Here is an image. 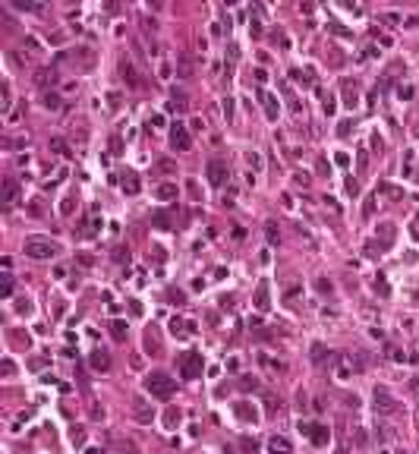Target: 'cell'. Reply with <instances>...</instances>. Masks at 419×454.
Wrapping results in <instances>:
<instances>
[{
    "label": "cell",
    "mask_w": 419,
    "mask_h": 454,
    "mask_svg": "<svg viewBox=\"0 0 419 454\" xmlns=\"http://www.w3.org/2000/svg\"><path fill=\"white\" fill-rule=\"evenodd\" d=\"M202 353H186L183 363H180V376L183 378H199L202 376Z\"/></svg>",
    "instance_id": "5"
},
{
    "label": "cell",
    "mask_w": 419,
    "mask_h": 454,
    "mask_svg": "<svg viewBox=\"0 0 419 454\" xmlns=\"http://www.w3.org/2000/svg\"><path fill=\"white\" fill-rule=\"evenodd\" d=\"M54 76H57V73H54V70H38V76H35V82H38V85H48V79H51V82H54Z\"/></svg>",
    "instance_id": "23"
},
{
    "label": "cell",
    "mask_w": 419,
    "mask_h": 454,
    "mask_svg": "<svg viewBox=\"0 0 419 454\" xmlns=\"http://www.w3.org/2000/svg\"><path fill=\"white\" fill-rule=\"evenodd\" d=\"M110 155H123V139H120V136L110 139Z\"/></svg>",
    "instance_id": "27"
},
{
    "label": "cell",
    "mask_w": 419,
    "mask_h": 454,
    "mask_svg": "<svg viewBox=\"0 0 419 454\" xmlns=\"http://www.w3.org/2000/svg\"><path fill=\"white\" fill-rule=\"evenodd\" d=\"M365 442H369V435H365V429H356V445H359V448H363Z\"/></svg>",
    "instance_id": "35"
},
{
    "label": "cell",
    "mask_w": 419,
    "mask_h": 454,
    "mask_svg": "<svg viewBox=\"0 0 419 454\" xmlns=\"http://www.w3.org/2000/svg\"><path fill=\"white\" fill-rule=\"evenodd\" d=\"M120 73H123V79L132 85V89H139V85H142V79H139V73H136V66H132V60H129V57L120 60Z\"/></svg>",
    "instance_id": "8"
},
{
    "label": "cell",
    "mask_w": 419,
    "mask_h": 454,
    "mask_svg": "<svg viewBox=\"0 0 419 454\" xmlns=\"http://www.w3.org/2000/svg\"><path fill=\"white\" fill-rule=\"evenodd\" d=\"M22 252L29 259H54L57 252H60V243L44 240V237H29V240H25V246H22Z\"/></svg>",
    "instance_id": "2"
},
{
    "label": "cell",
    "mask_w": 419,
    "mask_h": 454,
    "mask_svg": "<svg viewBox=\"0 0 419 454\" xmlns=\"http://www.w3.org/2000/svg\"><path fill=\"white\" fill-rule=\"evenodd\" d=\"M186 104H189L186 92H174V98H170V108H174V111H186Z\"/></svg>",
    "instance_id": "20"
},
{
    "label": "cell",
    "mask_w": 419,
    "mask_h": 454,
    "mask_svg": "<svg viewBox=\"0 0 419 454\" xmlns=\"http://www.w3.org/2000/svg\"><path fill=\"white\" fill-rule=\"evenodd\" d=\"M51 151H57V155H66V142H63V139H51Z\"/></svg>",
    "instance_id": "28"
},
{
    "label": "cell",
    "mask_w": 419,
    "mask_h": 454,
    "mask_svg": "<svg viewBox=\"0 0 419 454\" xmlns=\"http://www.w3.org/2000/svg\"><path fill=\"white\" fill-rule=\"evenodd\" d=\"M293 183H296V186H306V183H309V177H306V173H296Z\"/></svg>",
    "instance_id": "40"
},
{
    "label": "cell",
    "mask_w": 419,
    "mask_h": 454,
    "mask_svg": "<svg viewBox=\"0 0 419 454\" xmlns=\"http://www.w3.org/2000/svg\"><path fill=\"white\" fill-rule=\"evenodd\" d=\"M155 196L161 199V202H170V199H177V186H174V183H161V186L155 189Z\"/></svg>",
    "instance_id": "14"
},
{
    "label": "cell",
    "mask_w": 419,
    "mask_h": 454,
    "mask_svg": "<svg viewBox=\"0 0 419 454\" xmlns=\"http://www.w3.org/2000/svg\"><path fill=\"white\" fill-rule=\"evenodd\" d=\"M3 297H13V275H3Z\"/></svg>",
    "instance_id": "30"
},
{
    "label": "cell",
    "mask_w": 419,
    "mask_h": 454,
    "mask_svg": "<svg viewBox=\"0 0 419 454\" xmlns=\"http://www.w3.org/2000/svg\"><path fill=\"white\" fill-rule=\"evenodd\" d=\"M139 186H142V183H139V177H136V173H123V192L136 196V192H139Z\"/></svg>",
    "instance_id": "15"
},
{
    "label": "cell",
    "mask_w": 419,
    "mask_h": 454,
    "mask_svg": "<svg viewBox=\"0 0 419 454\" xmlns=\"http://www.w3.org/2000/svg\"><path fill=\"white\" fill-rule=\"evenodd\" d=\"M281 410V400H274V397H268V413H277Z\"/></svg>",
    "instance_id": "37"
},
{
    "label": "cell",
    "mask_w": 419,
    "mask_h": 454,
    "mask_svg": "<svg viewBox=\"0 0 419 454\" xmlns=\"http://www.w3.org/2000/svg\"><path fill=\"white\" fill-rule=\"evenodd\" d=\"M44 108H48V111H57V108H60V95L48 92V95H44Z\"/></svg>",
    "instance_id": "24"
},
{
    "label": "cell",
    "mask_w": 419,
    "mask_h": 454,
    "mask_svg": "<svg viewBox=\"0 0 419 454\" xmlns=\"http://www.w3.org/2000/svg\"><path fill=\"white\" fill-rule=\"evenodd\" d=\"M91 366H95L98 372H108L110 369V357L104 350H95V353H91Z\"/></svg>",
    "instance_id": "12"
},
{
    "label": "cell",
    "mask_w": 419,
    "mask_h": 454,
    "mask_svg": "<svg viewBox=\"0 0 419 454\" xmlns=\"http://www.w3.org/2000/svg\"><path fill=\"white\" fill-rule=\"evenodd\" d=\"M391 237H394V227H391V224H382V240H384V246L391 243Z\"/></svg>",
    "instance_id": "29"
},
{
    "label": "cell",
    "mask_w": 419,
    "mask_h": 454,
    "mask_svg": "<svg viewBox=\"0 0 419 454\" xmlns=\"http://www.w3.org/2000/svg\"><path fill=\"white\" fill-rule=\"evenodd\" d=\"M413 170V151H407V158H403V177Z\"/></svg>",
    "instance_id": "33"
},
{
    "label": "cell",
    "mask_w": 419,
    "mask_h": 454,
    "mask_svg": "<svg viewBox=\"0 0 419 454\" xmlns=\"http://www.w3.org/2000/svg\"><path fill=\"white\" fill-rule=\"evenodd\" d=\"M145 347H148V350L155 353V357L161 353V338H158V331H155V328H151L148 335H145Z\"/></svg>",
    "instance_id": "16"
},
{
    "label": "cell",
    "mask_w": 419,
    "mask_h": 454,
    "mask_svg": "<svg viewBox=\"0 0 419 454\" xmlns=\"http://www.w3.org/2000/svg\"><path fill=\"white\" fill-rule=\"evenodd\" d=\"M132 416L139 419V423H151V419H155V410H151L148 404H145V400H132Z\"/></svg>",
    "instance_id": "10"
},
{
    "label": "cell",
    "mask_w": 419,
    "mask_h": 454,
    "mask_svg": "<svg viewBox=\"0 0 419 454\" xmlns=\"http://www.w3.org/2000/svg\"><path fill=\"white\" fill-rule=\"evenodd\" d=\"M189 145H192L189 126L174 123V130H170V149H174V151H189Z\"/></svg>",
    "instance_id": "4"
},
{
    "label": "cell",
    "mask_w": 419,
    "mask_h": 454,
    "mask_svg": "<svg viewBox=\"0 0 419 454\" xmlns=\"http://www.w3.org/2000/svg\"><path fill=\"white\" fill-rule=\"evenodd\" d=\"M372 400H375V410H378V413H388V416H391V413H397V400L391 397L384 388H375Z\"/></svg>",
    "instance_id": "7"
},
{
    "label": "cell",
    "mask_w": 419,
    "mask_h": 454,
    "mask_svg": "<svg viewBox=\"0 0 419 454\" xmlns=\"http://www.w3.org/2000/svg\"><path fill=\"white\" fill-rule=\"evenodd\" d=\"M262 101H265V114H268V117L274 120V117H277V98L265 92V95H262Z\"/></svg>",
    "instance_id": "18"
},
{
    "label": "cell",
    "mask_w": 419,
    "mask_h": 454,
    "mask_svg": "<svg viewBox=\"0 0 419 454\" xmlns=\"http://www.w3.org/2000/svg\"><path fill=\"white\" fill-rule=\"evenodd\" d=\"M170 331H174V335H177V338H183V335H189V328H186V322H183V319H177V316H174V319H170Z\"/></svg>",
    "instance_id": "22"
},
{
    "label": "cell",
    "mask_w": 419,
    "mask_h": 454,
    "mask_svg": "<svg viewBox=\"0 0 419 454\" xmlns=\"http://www.w3.org/2000/svg\"><path fill=\"white\" fill-rule=\"evenodd\" d=\"M227 177H230V170H227V161H208V183L211 186H224L227 183Z\"/></svg>",
    "instance_id": "6"
},
{
    "label": "cell",
    "mask_w": 419,
    "mask_h": 454,
    "mask_svg": "<svg viewBox=\"0 0 419 454\" xmlns=\"http://www.w3.org/2000/svg\"><path fill=\"white\" fill-rule=\"evenodd\" d=\"M312 350H315V353H312V357H315L318 363H322V359H325V347H322V344H315V347H312Z\"/></svg>",
    "instance_id": "36"
},
{
    "label": "cell",
    "mask_w": 419,
    "mask_h": 454,
    "mask_svg": "<svg viewBox=\"0 0 419 454\" xmlns=\"http://www.w3.org/2000/svg\"><path fill=\"white\" fill-rule=\"evenodd\" d=\"M347 366H350L353 372H363V369H365V357H363V353H350V357H347Z\"/></svg>",
    "instance_id": "19"
},
{
    "label": "cell",
    "mask_w": 419,
    "mask_h": 454,
    "mask_svg": "<svg viewBox=\"0 0 419 454\" xmlns=\"http://www.w3.org/2000/svg\"><path fill=\"white\" fill-rule=\"evenodd\" d=\"M177 419H180V410H170V413H167V423H170V426H174V423H177Z\"/></svg>",
    "instance_id": "41"
},
{
    "label": "cell",
    "mask_w": 419,
    "mask_h": 454,
    "mask_svg": "<svg viewBox=\"0 0 419 454\" xmlns=\"http://www.w3.org/2000/svg\"><path fill=\"white\" fill-rule=\"evenodd\" d=\"M344 95H347V108H356V85L353 82H344Z\"/></svg>",
    "instance_id": "21"
},
{
    "label": "cell",
    "mask_w": 419,
    "mask_h": 454,
    "mask_svg": "<svg viewBox=\"0 0 419 454\" xmlns=\"http://www.w3.org/2000/svg\"><path fill=\"white\" fill-rule=\"evenodd\" d=\"M145 391H148L151 397H158V400H170L174 391H177V378L167 376V372H151V376L145 378Z\"/></svg>",
    "instance_id": "1"
},
{
    "label": "cell",
    "mask_w": 419,
    "mask_h": 454,
    "mask_svg": "<svg viewBox=\"0 0 419 454\" xmlns=\"http://www.w3.org/2000/svg\"><path fill=\"white\" fill-rule=\"evenodd\" d=\"M110 338H114V340H126V322L114 319V322H110Z\"/></svg>",
    "instance_id": "17"
},
{
    "label": "cell",
    "mask_w": 419,
    "mask_h": 454,
    "mask_svg": "<svg viewBox=\"0 0 419 454\" xmlns=\"http://www.w3.org/2000/svg\"><path fill=\"white\" fill-rule=\"evenodd\" d=\"M255 306H258V309H268V306H271L268 303V281H262L255 287Z\"/></svg>",
    "instance_id": "13"
},
{
    "label": "cell",
    "mask_w": 419,
    "mask_h": 454,
    "mask_svg": "<svg viewBox=\"0 0 419 454\" xmlns=\"http://www.w3.org/2000/svg\"><path fill=\"white\" fill-rule=\"evenodd\" d=\"M299 432H303V435H309L312 445H318V448H325V445L331 442L328 426H322V423H299Z\"/></svg>",
    "instance_id": "3"
},
{
    "label": "cell",
    "mask_w": 419,
    "mask_h": 454,
    "mask_svg": "<svg viewBox=\"0 0 419 454\" xmlns=\"http://www.w3.org/2000/svg\"><path fill=\"white\" fill-rule=\"evenodd\" d=\"M151 221H155L158 227H170V215H167V211H158V215L151 218Z\"/></svg>",
    "instance_id": "26"
},
{
    "label": "cell",
    "mask_w": 419,
    "mask_h": 454,
    "mask_svg": "<svg viewBox=\"0 0 419 454\" xmlns=\"http://www.w3.org/2000/svg\"><path fill=\"white\" fill-rule=\"evenodd\" d=\"M274 227H277L274 221H268V224H265V233H268V240H271V243L277 240V230H274Z\"/></svg>",
    "instance_id": "32"
},
{
    "label": "cell",
    "mask_w": 419,
    "mask_h": 454,
    "mask_svg": "<svg viewBox=\"0 0 419 454\" xmlns=\"http://www.w3.org/2000/svg\"><path fill=\"white\" fill-rule=\"evenodd\" d=\"M114 259H117V262H123V259L129 262V249H123V246H120V249H114Z\"/></svg>",
    "instance_id": "34"
},
{
    "label": "cell",
    "mask_w": 419,
    "mask_h": 454,
    "mask_svg": "<svg viewBox=\"0 0 419 454\" xmlns=\"http://www.w3.org/2000/svg\"><path fill=\"white\" fill-rule=\"evenodd\" d=\"M230 101H234V98H224V117H230V114H234V104H230Z\"/></svg>",
    "instance_id": "39"
},
{
    "label": "cell",
    "mask_w": 419,
    "mask_h": 454,
    "mask_svg": "<svg viewBox=\"0 0 419 454\" xmlns=\"http://www.w3.org/2000/svg\"><path fill=\"white\" fill-rule=\"evenodd\" d=\"M60 211H63V215H70V211H73V196L63 199V208H60Z\"/></svg>",
    "instance_id": "38"
},
{
    "label": "cell",
    "mask_w": 419,
    "mask_h": 454,
    "mask_svg": "<svg viewBox=\"0 0 419 454\" xmlns=\"http://www.w3.org/2000/svg\"><path fill=\"white\" fill-rule=\"evenodd\" d=\"M16 202H19V186H16V180H13V177H6L3 180V205H6V208H13Z\"/></svg>",
    "instance_id": "9"
},
{
    "label": "cell",
    "mask_w": 419,
    "mask_h": 454,
    "mask_svg": "<svg viewBox=\"0 0 419 454\" xmlns=\"http://www.w3.org/2000/svg\"><path fill=\"white\" fill-rule=\"evenodd\" d=\"M268 454H293V448H290V442L284 435H274L268 438Z\"/></svg>",
    "instance_id": "11"
},
{
    "label": "cell",
    "mask_w": 419,
    "mask_h": 454,
    "mask_svg": "<svg viewBox=\"0 0 419 454\" xmlns=\"http://www.w3.org/2000/svg\"><path fill=\"white\" fill-rule=\"evenodd\" d=\"M237 413H239L243 419H255V410H249V407H243V404L237 407Z\"/></svg>",
    "instance_id": "31"
},
{
    "label": "cell",
    "mask_w": 419,
    "mask_h": 454,
    "mask_svg": "<svg viewBox=\"0 0 419 454\" xmlns=\"http://www.w3.org/2000/svg\"><path fill=\"white\" fill-rule=\"evenodd\" d=\"M180 76H192V60L189 57H180Z\"/></svg>",
    "instance_id": "25"
}]
</instances>
